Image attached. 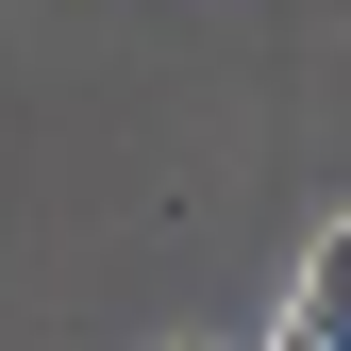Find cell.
Returning a JSON list of instances; mask_svg holds the SVG:
<instances>
[{"mask_svg": "<svg viewBox=\"0 0 351 351\" xmlns=\"http://www.w3.org/2000/svg\"><path fill=\"white\" fill-rule=\"evenodd\" d=\"M285 335H301V351H351V217L301 251V301H285Z\"/></svg>", "mask_w": 351, "mask_h": 351, "instance_id": "1", "label": "cell"}]
</instances>
